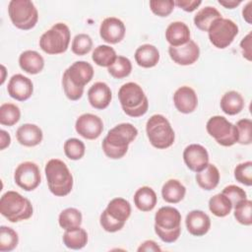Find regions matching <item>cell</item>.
Segmentation results:
<instances>
[{
  "instance_id": "6da1fadb",
  "label": "cell",
  "mask_w": 252,
  "mask_h": 252,
  "mask_svg": "<svg viewBox=\"0 0 252 252\" xmlns=\"http://www.w3.org/2000/svg\"><path fill=\"white\" fill-rule=\"evenodd\" d=\"M138 136V129L131 123H120L111 128L102 141V151L111 159L123 158L129 145Z\"/></svg>"
},
{
  "instance_id": "7a4b0ae2",
  "label": "cell",
  "mask_w": 252,
  "mask_h": 252,
  "mask_svg": "<svg viewBox=\"0 0 252 252\" xmlns=\"http://www.w3.org/2000/svg\"><path fill=\"white\" fill-rule=\"evenodd\" d=\"M94 71L87 61H76L69 66L62 76V87L70 100H78L84 94V88L89 84Z\"/></svg>"
},
{
  "instance_id": "3957f363",
  "label": "cell",
  "mask_w": 252,
  "mask_h": 252,
  "mask_svg": "<svg viewBox=\"0 0 252 252\" xmlns=\"http://www.w3.org/2000/svg\"><path fill=\"white\" fill-rule=\"evenodd\" d=\"M49 191L57 196H67L73 188V175L66 163L58 158H51L44 167Z\"/></svg>"
},
{
  "instance_id": "277c9868",
  "label": "cell",
  "mask_w": 252,
  "mask_h": 252,
  "mask_svg": "<svg viewBox=\"0 0 252 252\" xmlns=\"http://www.w3.org/2000/svg\"><path fill=\"white\" fill-rule=\"evenodd\" d=\"M155 232L165 243L175 242L181 233V214L176 208L164 206L155 215Z\"/></svg>"
},
{
  "instance_id": "5b68a950",
  "label": "cell",
  "mask_w": 252,
  "mask_h": 252,
  "mask_svg": "<svg viewBox=\"0 0 252 252\" xmlns=\"http://www.w3.org/2000/svg\"><path fill=\"white\" fill-rule=\"evenodd\" d=\"M118 97L123 111L130 117H140L147 113L149 100L142 87L134 82L122 85L118 91Z\"/></svg>"
},
{
  "instance_id": "8992f818",
  "label": "cell",
  "mask_w": 252,
  "mask_h": 252,
  "mask_svg": "<svg viewBox=\"0 0 252 252\" xmlns=\"http://www.w3.org/2000/svg\"><path fill=\"white\" fill-rule=\"evenodd\" d=\"M0 213L11 222L29 220L33 213L31 201L16 191H7L0 199Z\"/></svg>"
},
{
  "instance_id": "52a82bcc",
  "label": "cell",
  "mask_w": 252,
  "mask_h": 252,
  "mask_svg": "<svg viewBox=\"0 0 252 252\" xmlns=\"http://www.w3.org/2000/svg\"><path fill=\"white\" fill-rule=\"evenodd\" d=\"M131 215V205L123 198L112 199L99 217L101 227L107 232H116L123 228Z\"/></svg>"
},
{
  "instance_id": "ba28073f",
  "label": "cell",
  "mask_w": 252,
  "mask_h": 252,
  "mask_svg": "<svg viewBox=\"0 0 252 252\" xmlns=\"http://www.w3.org/2000/svg\"><path fill=\"white\" fill-rule=\"evenodd\" d=\"M146 133L151 145L158 150L171 147L175 140V134L169 121L161 114H154L149 118L146 124Z\"/></svg>"
},
{
  "instance_id": "9c48e42d",
  "label": "cell",
  "mask_w": 252,
  "mask_h": 252,
  "mask_svg": "<svg viewBox=\"0 0 252 252\" xmlns=\"http://www.w3.org/2000/svg\"><path fill=\"white\" fill-rule=\"evenodd\" d=\"M71 32L64 23H57L46 31L39 38V47L49 55L64 53L70 43Z\"/></svg>"
},
{
  "instance_id": "30bf717a",
  "label": "cell",
  "mask_w": 252,
  "mask_h": 252,
  "mask_svg": "<svg viewBox=\"0 0 252 252\" xmlns=\"http://www.w3.org/2000/svg\"><path fill=\"white\" fill-rule=\"evenodd\" d=\"M8 14L12 24L23 31L32 30L38 21L37 9L30 0H11Z\"/></svg>"
},
{
  "instance_id": "8fae6325",
  "label": "cell",
  "mask_w": 252,
  "mask_h": 252,
  "mask_svg": "<svg viewBox=\"0 0 252 252\" xmlns=\"http://www.w3.org/2000/svg\"><path fill=\"white\" fill-rule=\"evenodd\" d=\"M208 134L223 147H231L238 140L236 126L220 115L212 116L206 125Z\"/></svg>"
},
{
  "instance_id": "7c38bea8",
  "label": "cell",
  "mask_w": 252,
  "mask_h": 252,
  "mask_svg": "<svg viewBox=\"0 0 252 252\" xmlns=\"http://www.w3.org/2000/svg\"><path fill=\"white\" fill-rule=\"evenodd\" d=\"M237 33V25L233 21L222 17L215 20L208 30V35L211 43L219 49L228 47Z\"/></svg>"
},
{
  "instance_id": "4fadbf2b",
  "label": "cell",
  "mask_w": 252,
  "mask_h": 252,
  "mask_svg": "<svg viewBox=\"0 0 252 252\" xmlns=\"http://www.w3.org/2000/svg\"><path fill=\"white\" fill-rule=\"evenodd\" d=\"M15 183L25 191H32L38 187L41 182L39 167L32 161H24L20 163L14 172Z\"/></svg>"
},
{
  "instance_id": "5bb4252c",
  "label": "cell",
  "mask_w": 252,
  "mask_h": 252,
  "mask_svg": "<svg viewBox=\"0 0 252 252\" xmlns=\"http://www.w3.org/2000/svg\"><path fill=\"white\" fill-rule=\"evenodd\" d=\"M75 129L83 138L87 140H95L103 131V122L97 115L84 113L77 118Z\"/></svg>"
},
{
  "instance_id": "9a60e30c",
  "label": "cell",
  "mask_w": 252,
  "mask_h": 252,
  "mask_svg": "<svg viewBox=\"0 0 252 252\" xmlns=\"http://www.w3.org/2000/svg\"><path fill=\"white\" fill-rule=\"evenodd\" d=\"M168 54L173 62L178 65L188 66L194 64L200 56V48L198 44L190 39L187 43L180 46H169Z\"/></svg>"
},
{
  "instance_id": "2e32d148",
  "label": "cell",
  "mask_w": 252,
  "mask_h": 252,
  "mask_svg": "<svg viewBox=\"0 0 252 252\" xmlns=\"http://www.w3.org/2000/svg\"><path fill=\"white\" fill-rule=\"evenodd\" d=\"M183 159L187 167L197 173L208 165L209 154L206 148L202 145L191 144L184 149Z\"/></svg>"
},
{
  "instance_id": "e0dca14e",
  "label": "cell",
  "mask_w": 252,
  "mask_h": 252,
  "mask_svg": "<svg viewBox=\"0 0 252 252\" xmlns=\"http://www.w3.org/2000/svg\"><path fill=\"white\" fill-rule=\"evenodd\" d=\"M126 29L123 22L116 17L104 19L99 26V35L107 43L116 44L125 36Z\"/></svg>"
},
{
  "instance_id": "ac0fdd59",
  "label": "cell",
  "mask_w": 252,
  "mask_h": 252,
  "mask_svg": "<svg viewBox=\"0 0 252 252\" xmlns=\"http://www.w3.org/2000/svg\"><path fill=\"white\" fill-rule=\"evenodd\" d=\"M7 91L12 98L19 101H25L32 96L33 93V85L28 77L22 74H16L9 80Z\"/></svg>"
},
{
  "instance_id": "d6986e66",
  "label": "cell",
  "mask_w": 252,
  "mask_h": 252,
  "mask_svg": "<svg viewBox=\"0 0 252 252\" xmlns=\"http://www.w3.org/2000/svg\"><path fill=\"white\" fill-rule=\"evenodd\" d=\"M173 102L179 112L189 114L197 108L198 96L192 88L182 86L175 91L173 94Z\"/></svg>"
},
{
  "instance_id": "ffe728a7",
  "label": "cell",
  "mask_w": 252,
  "mask_h": 252,
  "mask_svg": "<svg viewBox=\"0 0 252 252\" xmlns=\"http://www.w3.org/2000/svg\"><path fill=\"white\" fill-rule=\"evenodd\" d=\"M185 224L190 234L194 236H203L210 230L211 220L205 212L201 210H193L187 214Z\"/></svg>"
},
{
  "instance_id": "44dd1931",
  "label": "cell",
  "mask_w": 252,
  "mask_h": 252,
  "mask_svg": "<svg viewBox=\"0 0 252 252\" xmlns=\"http://www.w3.org/2000/svg\"><path fill=\"white\" fill-rule=\"evenodd\" d=\"M88 99L94 108L99 110L104 109L109 105L112 99L111 90L107 84L103 82H96L89 89Z\"/></svg>"
},
{
  "instance_id": "7402d4cb",
  "label": "cell",
  "mask_w": 252,
  "mask_h": 252,
  "mask_svg": "<svg viewBox=\"0 0 252 252\" xmlns=\"http://www.w3.org/2000/svg\"><path fill=\"white\" fill-rule=\"evenodd\" d=\"M16 138L17 141L25 147H35L41 143L43 133L37 125L25 123L17 129Z\"/></svg>"
},
{
  "instance_id": "603a6c76",
  "label": "cell",
  "mask_w": 252,
  "mask_h": 252,
  "mask_svg": "<svg viewBox=\"0 0 252 252\" xmlns=\"http://www.w3.org/2000/svg\"><path fill=\"white\" fill-rule=\"evenodd\" d=\"M165 39L170 46H180L190 40V30L183 22H173L165 30Z\"/></svg>"
},
{
  "instance_id": "cb8c5ba5",
  "label": "cell",
  "mask_w": 252,
  "mask_h": 252,
  "mask_svg": "<svg viewBox=\"0 0 252 252\" xmlns=\"http://www.w3.org/2000/svg\"><path fill=\"white\" fill-rule=\"evenodd\" d=\"M19 65L26 73L36 75L42 71L44 59L37 51L26 50L19 56Z\"/></svg>"
},
{
  "instance_id": "d4e9b609",
  "label": "cell",
  "mask_w": 252,
  "mask_h": 252,
  "mask_svg": "<svg viewBox=\"0 0 252 252\" xmlns=\"http://www.w3.org/2000/svg\"><path fill=\"white\" fill-rule=\"evenodd\" d=\"M135 61L143 68L155 67L159 61V51L153 44H143L135 51Z\"/></svg>"
},
{
  "instance_id": "484cf974",
  "label": "cell",
  "mask_w": 252,
  "mask_h": 252,
  "mask_svg": "<svg viewBox=\"0 0 252 252\" xmlns=\"http://www.w3.org/2000/svg\"><path fill=\"white\" fill-rule=\"evenodd\" d=\"M220 177L218 167L213 163H208L203 170L196 173V182L202 189L211 191L219 185Z\"/></svg>"
},
{
  "instance_id": "4316f807",
  "label": "cell",
  "mask_w": 252,
  "mask_h": 252,
  "mask_svg": "<svg viewBox=\"0 0 252 252\" xmlns=\"http://www.w3.org/2000/svg\"><path fill=\"white\" fill-rule=\"evenodd\" d=\"M186 194L185 186L177 179H168L162 185V199L169 204H177L183 200Z\"/></svg>"
},
{
  "instance_id": "83f0119b",
  "label": "cell",
  "mask_w": 252,
  "mask_h": 252,
  "mask_svg": "<svg viewBox=\"0 0 252 252\" xmlns=\"http://www.w3.org/2000/svg\"><path fill=\"white\" fill-rule=\"evenodd\" d=\"M158 202V197L154 189L149 186L140 187L134 194V204L142 212L154 210Z\"/></svg>"
},
{
  "instance_id": "f1b7e54d",
  "label": "cell",
  "mask_w": 252,
  "mask_h": 252,
  "mask_svg": "<svg viewBox=\"0 0 252 252\" xmlns=\"http://www.w3.org/2000/svg\"><path fill=\"white\" fill-rule=\"evenodd\" d=\"M244 107V98L236 91L226 92L220 98V108L227 115L238 114Z\"/></svg>"
},
{
  "instance_id": "f546056e",
  "label": "cell",
  "mask_w": 252,
  "mask_h": 252,
  "mask_svg": "<svg viewBox=\"0 0 252 252\" xmlns=\"http://www.w3.org/2000/svg\"><path fill=\"white\" fill-rule=\"evenodd\" d=\"M63 243L69 249H82L88 243V233L84 228L80 226L65 230L63 234Z\"/></svg>"
},
{
  "instance_id": "4dcf8cb0",
  "label": "cell",
  "mask_w": 252,
  "mask_h": 252,
  "mask_svg": "<svg viewBox=\"0 0 252 252\" xmlns=\"http://www.w3.org/2000/svg\"><path fill=\"white\" fill-rule=\"evenodd\" d=\"M219 18H221V14L215 7L206 6L194 16V24L199 30L208 32L212 23Z\"/></svg>"
},
{
  "instance_id": "1f68e13d",
  "label": "cell",
  "mask_w": 252,
  "mask_h": 252,
  "mask_svg": "<svg viewBox=\"0 0 252 252\" xmlns=\"http://www.w3.org/2000/svg\"><path fill=\"white\" fill-rule=\"evenodd\" d=\"M233 206L231 201L222 193L216 194L209 200V209L213 215L224 218L230 214Z\"/></svg>"
},
{
  "instance_id": "d6a6232c",
  "label": "cell",
  "mask_w": 252,
  "mask_h": 252,
  "mask_svg": "<svg viewBox=\"0 0 252 252\" xmlns=\"http://www.w3.org/2000/svg\"><path fill=\"white\" fill-rule=\"evenodd\" d=\"M116 58L117 54L114 48L106 44H100L96 46L92 55V59L96 65L107 68L114 63Z\"/></svg>"
},
{
  "instance_id": "836d02e7",
  "label": "cell",
  "mask_w": 252,
  "mask_h": 252,
  "mask_svg": "<svg viewBox=\"0 0 252 252\" xmlns=\"http://www.w3.org/2000/svg\"><path fill=\"white\" fill-rule=\"evenodd\" d=\"M82 220V213L76 208H67L63 210L58 217L59 225L65 230L81 226Z\"/></svg>"
},
{
  "instance_id": "e575fe53",
  "label": "cell",
  "mask_w": 252,
  "mask_h": 252,
  "mask_svg": "<svg viewBox=\"0 0 252 252\" xmlns=\"http://www.w3.org/2000/svg\"><path fill=\"white\" fill-rule=\"evenodd\" d=\"M21 118V110L14 103H3L0 106V124L4 126H13Z\"/></svg>"
},
{
  "instance_id": "d590c367",
  "label": "cell",
  "mask_w": 252,
  "mask_h": 252,
  "mask_svg": "<svg viewBox=\"0 0 252 252\" xmlns=\"http://www.w3.org/2000/svg\"><path fill=\"white\" fill-rule=\"evenodd\" d=\"M19 243L18 233L11 227L0 226V251L10 252L14 250Z\"/></svg>"
},
{
  "instance_id": "8d00e7d4",
  "label": "cell",
  "mask_w": 252,
  "mask_h": 252,
  "mask_svg": "<svg viewBox=\"0 0 252 252\" xmlns=\"http://www.w3.org/2000/svg\"><path fill=\"white\" fill-rule=\"evenodd\" d=\"M108 73L115 79H124L132 71V63L125 56H117L114 63L107 68Z\"/></svg>"
},
{
  "instance_id": "74e56055",
  "label": "cell",
  "mask_w": 252,
  "mask_h": 252,
  "mask_svg": "<svg viewBox=\"0 0 252 252\" xmlns=\"http://www.w3.org/2000/svg\"><path fill=\"white\" fill-rule=\"evenodd\" d=\"M234 218L243 225L252 224V201L244 199L234 206Z\"/></svg>"
},
{
  "instance_id": "f35d334b",
  "label": "cell",
  "mask_w": 252,
  "mask_h": 252,
  "mask_svg": "<svg viewBox=\"0 0 252 252\" xmlns=\"http://www.w3.org/2000/svg\"><path fill=\"white\" fill-rule=\"evenodd\" d=\"M63 149L65 156L72 160L81 159L86 152L85 144L77 138H70L66 140Z\"/></svg>"
},
{
  "instance_id": "ab89813d",
  "label": "cell",
  "mask_w": 252,
  "mask_h": 252,
  "mask_svg": "<svg viewBox=\"0 0 252 252\" xmlns=\"http://www.w3.org/2000/svg\"><path fill=\"white\" fill-rule=\"evenodd\" d=\"M93 48V39L87 33H79L72 40L71 49L76 55L83 56L88 54Z\"/></svg>"
},
{
  "instance_id": "60d3db41",
  "label": "cell",
  "mask_w": 252,
  "mask_h": 252,
  "mask_svg": "<svg viewBox=\"0 0 252 252\" xmlns=\"http://www.w3.org/2000/svg\"><path fill=\"white\" fill-rule=\"evenodd\" d=\"M238 140L237 143L240 145H250L252 142V121L249 118H243L235 124Z\"/></svg>"
},
{
  "instance_id": "b9f144b4",
  "label": "cell",
  "mask_w": 252,
  "mask_h": 252,
  "mask_svg": "<svg viewBox=\"0 0 252 252\" xmlns=\"http://www.w3.org/2000/svg\"><path fill=\"white\" fill-rule=\"evenodd\" d=\"M234 178L236 181L246 185H252V161L248 160L239 163L234 168Z\"/></svg>"
},
{
  "instance_id": "7bdbcfd3",
  "label": "cell",
  "mask_w": 252,
  "mask_h": 252,
  "mask_svg": "<svg viewBox=\"0 0 252 252\" xmlns=\"http://www.w3.org/2000/svg\"><path fill=\"white\" fill-rule=\"evenodd\" d=\"M152 12L158 17H167L171 14L174 9L175 3L172 0L167 1H157L152 0L149 3Z\"/></svg>"
},
{
  "instance_id": "ee69618b",
  "label": "cell",
  "mask_w": 252,
  "mask_h": 252,
  "mask_svg": "<svg viewBox=\"0 0 252 252\" xmlns=\"http://www.w3.org/2000/svg\"><path fill=\"white\" fill-rule=\"evenodd\" d=\"M222 194H224L232 203V206L234 207L238 202L247 199L246 192L239 186L236 185H228L222 189Z\"/></svg>"
},
{
  "instance_id": "f6af8a7d",
  "label": "cell",
  "mask_w": 252,
  "mask_h": 252,
  "mask_svg": "<svg viewBox=\"0 0 252 252\" xmlns=\"http://www.w3.org/2000/svg\"><path fill=\"white\" fill-rule=\"evenodd\" d=\"M174 3L176 6L181 8L183 11L191 13V12L195 11L202 4V1H200V0H177V1H174Z\"/></svg>"
},
{
  "instance_id": "bcb514c9",
  "label": "cell",
  "mask_w": 252,
  "mask_h": 252,
  "mask_svg": "<svg viewBox=\"0 0 252 252\" xmlns=\"http://www.w3.org/2000/svg\"><path fill=\"white\" fill-rule=\"evenodd\" d=\"M240 48L242 55L248 61L252 60V50H251V32H249L245 37L240 41Z\"/></svg>"
},
{
  "instance_id": "7dc6e473",
  "label": "cell",
  "mask_w": 252,
  "mask_h": 252,
  "mask_svg": "<svg viewBox=\"0 0 252 252\" xmlns=\"http://www.w3.org/2000/svg\"><path fill=\"white\" fill-rule=\"evenodd\" d=\"M139 252H149V251H153V252H160L161 248L159 247V245L154 241V240H146L144 241L137 249Z\"/></svg>"
},
{
  "instance_id": "c3c4849f",
  "label": "cell",
  "mask_w": 252,
  "mask_h": 252,
  "mask_svg": "<svg viewBox=\"0 0 252 252\" xmlns=\"http://www.w3.org/2000/svg\"><path fill=\"white\" fill-rule=\"evenodd\" d=\"M11 144V137L5 130H0V150H5Z\"/></svg>"
},
{
  "instance_id": "681fc988",
  "label": "cell",
  "mask_w": 252,
  "mask_h": 252,
  "mask_svg": "<svg viewBox=\"0 0 252 252\" xmlns=\"http://www.w3.org/2000/svg\"><path fill=\"white\" fill-rule=\"evenodd\" d=\"M242 17L248 23H252V1H249L242 10Z\"/></svg>"
},
{
  "instance_id": "f907efd6",
  "label": "cell",
  "mask_w": 252,
  "mask_h": 252,
  "mask_svg": "<svg viewBox=\"0 0 252 252\" xmlns=\"http://www.w3.org/2000/svg\"><path fill=\"white\" fill-rule=\"evenodd\" d=\"M218 2L220 5L223 6L226 9H234L241 4V1H235V0H219Z\"/></svg>"
},
{
  "instance_id": "816d5d0a",
  "label": "cell",
  "mask_w": 252,
  "mask_h": 252,
  "mask_svg": "<svg viewBox=\"0 0 252 252\" xmlns=\"http://www.w3.org/2000/svg\"><path fill=\"white\" fill-rule=\"evenodd\" d=\"M1 72H2V77H1V82L0 84L3 85L4 81H5V74H6V68L4 65H1Z\"/></svg>"
}]
</instances>
